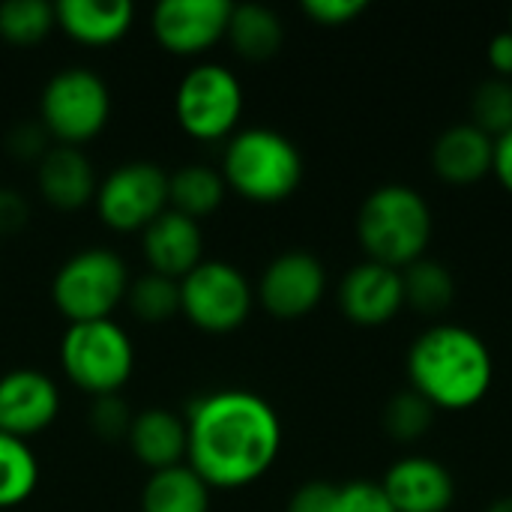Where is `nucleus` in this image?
Wrapping results in <instances>:
<instances>
[{
    "label": "nucleus",
    "instance_id": "nucleus-1",
    "mask_svg": "<svg viewBox=\"0 0 512 512\" xmlns=\"http://www.w3.org/2000/svg\"><path fill=\"white\" fill-rule=\"evenodd\" d=\"M186 465L210 489L258 483L282 450V423L267 399L249 390L201 396L186 414Z\"/></svg>",
    "mask_w": 512,
    "mask_h": 512
},
{
    "label": "nucleus",
    "instance_id": "nucleus-2",
    "mask_svg": "<svg viewBox=\"0 0 512 512\" xmlns=\"http://www.w3.org/2000/svg\"><path fill=\"white\" fill-rule=\"evenodd\" d=\"M408 381L432 408L468 411L492 390L495 360L480 333L462 324H435L408 351Z\"/></svg>",
    "mask_w": 512,
    "mask_h": 512
},
{
    "label": "nucleus",
    "instance_id": "nucleus-3",
    "mask_svg": "<svg viewBox=\"0 0 512 512\" xmlns=\"http://www.w3.org/2000/svg\"><path fill=\"white\" fill-rule=\"evenodd\" d=\"M357 237L369 261L405 270L408 264L426 258L432 240V210L414 186H378L360 204Z\"/></svg>",
    "mask_w": 512,
    "mask_h": 512
},
{
    "label": "nucleus",
    "instance_id": "nucleus-4",
    "mask_svg": "<svg viewBox=\"0 0 512 512\" xmlns=\"http://www.w3.org/2000/svg\"><path fill=\"white\" fill-rule=\"evenodd\" d=\"M222 180L246 201L276 204L297 192L303 180V156L297 144L276 129H240L225 144Z\"/></svg>",
    "mask_w": 512,
    "mask_h": 512
},
{
    "label": "nucleus",
    "instance_id": "nucleus-5",
    "mask_svg": "<svg viewBox=\"0 0 512 512\" xmlns=\"http://www.w3.org/2000/svg\"><path fill=\"white\" fill-rule=\"evenodd\" d=\"M60 366L78 390L96 399L117 396L135 369V348L114 318L81 321L60 339Z\"/></svg>",
    "mask_w": 512,
    "mask_h": 512
},
{
    "label": "nucleus",
    "instance_id": "nucleus-6",
    "mask_svg": "<svg viewBox=\"0 0 512 512\" xmlns=\"http://www.w3.org/2000/svg\"><path fill=\"white\" fill-rule=\"evenodd\" d=\"M129 273L111 249H81L66 258L51 282V300L69 324L105 321L126 300Z\"/></svg>",
    "mask_w": 512,
    "mask_h": 512
},
{
    "label": "nucleus",
    "instance_id": "nucleus-7",
    "mask_svg": "<svg viewBox=\"0 0 512 512\" xmlns=\"http://www.w3.org/2000/svg\"><path fill=\"white\" fill-rule=\"evenodd\" d=\"M111 117L108 84L87 66H66L48 78L39 96L42 129L66 147L96 138Z\"/></svg>",
    "mask_w": 512,
    "mask_h": 512
},
{
    "label": "nucleus",
    "instance_id": "nucleus-8",
    "mask_svg": "<svg viewBox=\"0 0 512 512\" xmlns=\"http://www.w3.org/2000/svg\"><path fill=\"white\" fill-rule=\"evenodd\" d=\"M174 114L180 129L198 141L228 138L243 114V84L222 63H198L177 84Z\"/></svg>",
    "mask_w": 512,
    "mask_h": 512
},
{
    "label": "nucleus",
    "instance_id": "nucleus-9",
    "mask_svg": "<svg viewBox=\"0 0 512 512\" xmlns=\"http://www.w3.org/2000/svg\"><path fill=\"white\" fill-rule=\"evenodd\" d=\"M249 279L228 261H201L180 279V312L204 333H231L252 312Z\"/></svg>",
    "mask_w": 512,
    "mask_h": 512
},
{
    "label": "nucleus",
    "instance_id": "nucleus-10",
    "mask_svg": "<svg viewBox=\"0 0 512 512\" xmlns=\"http://www.w3.org/2000/svg\"><path fill=\"white\" fill-rule=\"evenodd\" d=\"M99 219L114 231H144L168 210V174L156 162L117 165L96 189Z\"/></svg>",
    "mask_w": 512,
    "mask_h": 512
},
{
    "label": "nucleus",
    "instance_id": "nucleus-11",
    "mask_svg": "<svg viewBox=\"0 0 512 512\" xmlns=\"http://www.w3.org/2000/svg\"><path fill=\"white\" fill-rule=\"evenodd\" d=\"M327 291V270L312 252H282L267 264L258 282L261 306L279 321H297L315 312Z\"/></svg>",
    "mask_w": 512,
    "mask_h": 512
},
{
    "label": "nucleus",
    "instance_id": "nucleus-12",
    "mask_svg": "<svg viewBox=\"0 0 512 512\" xmlns=\"http://www.w3.org/2000/svg\"><path fill=\"white\" fill-rule=\"evenodd\" d=\"M231 9L228 0H162L150 15V27L165 51L192 57L225 39Z\"/></svg>",
    "mask_w": 512,
    "mask_h": 512
},
{
    "label": "nucleus",
    "instance_id": "nucleus-13",
    "mask_svg": "<svg viewBox=\"0 0 512 512\" xmlns=\"http://www.w3.org/2000/svg\"><path fill=\"white\" fill-rule=\"evenodd\" d=\"M60 414L57 384L36 369H12L0 375V432L21 441L45 432Z\"/></svg>",
    "mask_w": 512,
    "mask_h": 512
},
{
    "label": "nucleus",
    "instance_id": "nucleus-14",
    "mask_svg": "<svg viewBox=\"0 0 512 512\" xmlns=\"http://www.w3.org/2000/svg\"><path fill=\"white\" fill-rule=\"evenodd\" d=\"M339 306L345 318L360 327H381L393 321L405 306L402 270L378 261L351 267L339 282Z\"/></svg>",
    "mask_w": 512,
    "mask_h": 512
},
{
    "label": "nucleus",
    "instance_id": "nucleus-15",
    "mask_svg": "<svg viewBox=\"0 0 512 512\" xmlns=\"http://www.w3.org/2000/svg\"><path fill=\"white\" fill-rule=\"evenodd\" d=\"M381 489L396 512H447L456 498L453 474L429 456H408L390 465Z\"/></svg>",
    "mask_w": 512,
    "mask_h": 512
},
{
    "label": "nucleus",
    "instance_id": "nucleus-16",
    "mask_svg": "<svg viewBox=\"0 0 512 512\" xmlns=\"http://www.w3.org/2000/svg\"><path fill=\"white\" fill-rule=\"evenodd\" d=\"M144 258L150 264V273L168 276V279H183L192 273L204 258V240H201V225L177 210H165L144 228L141 240Z\"/></svg>",
    "mask_w": 512,
    "mask_h": 512
},
{
    "label": "nucleus",
    "instance_id": "nucleus-17",
    "mask_svg": "<svg viewBox=\"0 0 512 512\" xmlns=\"http://www.w3.org/2000/svg\"><path fill=\"white\" fill-rule=\"evenodd\" d=\"M36 186L57 210H78L96 198V171L78 147H48L36 168Z\"/></svg>",
    "mask_w": 512,
    "mask_h": 512
},
{
    "label": "nucleus",
    "instance_id": "nucleus-18",
    "mask_svg": "<svg viewBox=\"0 0 512 512\" xmlns=\"http://www.w3.org/2000/svg\"><path fill=\"white\" fill-rule=\"evenodd\" d=\"M492 156L495 138L480 132L474 123H459L438 135L432 147V168L441 180L468 186L492 171Z\"/></svg>",
    "mask_w": 512,
    "mask_h": 512
},
{
    "label": "nucleus",
    "instance_id": "nucleus-19",
    "mask_svg": "<svg viewBox=\"0 0 512 512\" xmlns=\"http://www.w3.org/2000/svg\"><path fill=\"white\" fill-rule=\"evenodd\" d=\"M57 27L81 45H111L135 21L129 0H60L54 3Z\"/></svg>",
    "mask_w": 512,
    "mask_h": 512
},
{
    "label": "nucleus",
    "instance_id": "nucleus-20",
    "mask_svg": "<svg viewBox=\"0 0 512 512\" xmlns=\"http://www.w3.org/2000/svg\"><path fill=\"white\" fill-rule=\"evenodd\" d=\"M126 438H129L132 456L150 471L186 465V450H189L186 420H180L171 411L150 408V411L135 414Z\"/></svg>",
    "mask_w": 512,
    "mask_h": 512
},
{
    "label": "nucleus",
    "instance_id": "nucleus-21",
    "mask_svg": "<svg viewBox=\"0 0 512 512\" xmlns=\"http://www.w3.org/2000/svg\"><path fill=\"white\" fill-rule=\"evenodd\" d=\"M141 512H210V486L189 465L153 471L141 489Z\"/></svg>",
    "mask_w": 512,
    "mask_h": 512
},
{
    "label": "nucleus",
    "instance_id": "nucleus-22",
    "mask_svg": "<svg viewBox=\"0 0 512 512\" xmlns=\"http://www.w3.org/2000/svg\"><path fill=\"white\" fill-rule=\"evenodd\" d=\"M225 39L246 60H267L282 48L285 27L282 18L261 3H240L231 9Z\"/></svg>",
    "mask_w": 512,
    "mask_h": 512
},
{
    "label": "nucleus",
    "instance_id": "nucleus-23",
    "mask_svg": "<svg viewBox=\"0 0 512 512\" xmlns=\"http://www.w3.org/2000/svg\"><path fill=\"white\" fill-rule=\"evenodd\" d=\"M225 189L222 171L210 165H183L168 177V207L198 222L222 204Z\"/></svg>",
    "mask_w": 512,
    "mask_h": 512
},
{
    "label": "nucleus",
    "instance_id": "nucleus-24",
    "mask_svg": "<svg viewBox=\"0 0 512 512\" xmlns=\"http://www.w3.org/2000/svg\"><path fill=\"white\" fill-rule=\"evenodd\" d=\"M402 285H405V306H411L420 315H441L450 309L456 297V282L453 273L432 258H420L402 270Z\"/></svg>",
    "mask_w": 512,
    "mask_h": 512
},
{
    "label": "nucleus",
    "instance_id": "nucleus-25",
    "mask_svg": "<svg viewBox=\"0 0 512 512\" xmlns=\"http://www.w3.org/2000/svg\"><path fill=\"white\" fill-rule=\"evenodd\" d=\"M39 483V462L27 441L0 432V510L21 507Z\"/></svg>",
    "mask_w": 512,
    "mask_h": 512
},
{
    "label": "nucleus",
    "instance_id": "nucleus-26",
    "mask_svg": "<svg viewBox=\"0 0 512 512\" xmlns=\"http://www.w3.org/2000/svg\"><path fill=\"white\" fill-rule=\"evenodd\" d=\"M57 27L54 6L45 0H6L0 3V36L12 45H36Z\"/></svg>",
    "mask_w": 512,
    "mask_h": 512
},
{
    "label": "nucleus",
    "instance_id": "nucleus-27",
    "mask_svg": "<svg viewBox=\"0 0 512 512\" xmlns=\"http://www.w3.org/2000/svg\"><path fill=\"white\" fill-rule=\"evenodd\" d=\"M126 300L141 321L159 324L180 312V282L159 276V273H147V276L129 282Z\"/></svg>",
    "mask_w": 512,
    "mask_h": 512
},
{
    "label": "nucleus",
    "instance_id": "nucleus-28",
    "mask_svg": "<svg viewBox=\"0 0 512 512\" xmlns=\"http://www.w3.org/2000/svg\"><path fill=\"white\" fill-rule=\"evenodd\" d=\"M471 123L489 138H501L512 129V81H483L471 102Z\"/></svg>",
    "mask_w": 512,
    "mask_h": 512
},
{
    "label": "nucleus",
    "instance_id": "nucleus-29",
    "mask_svg": "<svg viewBox=\"0 0 512 512\" xmlns=\"http://www.w3.org/2000/svg\"><path fill=\"white\" fill-rule=\"evenodd\" d=\"M432 420H435V408L423 396H417L414 390L393 396L387 411H384V429L399 444L420 441L432 429Z\"/></svg>",
    "mask_w": 512,
    "mask_h": 512
},
{
    "label": "nucleus",
    "instance_id": "nucleus-30",
    "mask_svg": "<svg viewBox=\"0 0 512 512\" xmlns=\"http://www.w3.org/2000/svg\"><path fill=\"white\" fill-rule=\"evenodd\" d=\"M333 512H396L387 501L381 483L369 480H354L348 486H339L336 495V510Z\"/></svg>",
    "mask_w": 512,
    "mask_h": 512
},
{
    "label": "nucleus",
    "instance_id": "nucleus-31",
    "mask_svg": "<svg viewBox=\"0 0 512 512\" xmlns=\"http://www.w3.org/2000/svg\"><path fill=\"white\" fill-rule=\"evenodd\" d=\"M90 426L99 438H123V435H129L132 414L126 411V405L117 396H102V399H96V405L90 411Z\"/></svg>",
    "mask_w": 512,
    "mask_h": 512
},
{
    "label": "nucleus",
    "instance_id": "nucleus-32",
    "mask_svg": "<svg viewBox=\"0 0 512 512\" xmlns=\"http://www.w3.org/2000/svg\"><path fill=\"white\" fill-rule=\"evenodd\" d=\"M369 9L366 0H306L303 12L324 27H339V24H351L354 18H360Z\"/></svg>",
    "mask_w": 512,
    "mask_h": 512
},
{
    "label": "nucleus",
    "instance_id": "nucleus-33",
    "mask_svg": "<svg viewBox=\"0 0 512 512\" xmlns=\"http://www.w3.org/2000/svg\"><path fill=\"white\" fill-rule=\"evenodd\" d=\"M336 495H339V486H330V483H306L294 492L288 512H333L336 510Z\"/></svg>",
    "mask_w": 512,
    "mask_h": 512
},
{
    "label": "nucleus",
    "instance_id": "nucleus-34",
    "mask_svg": "<svg viewBox=\"0 0 512 512\" xmlns=\"http://www.w3.org/2000/svg\"><path fill=\"white\" fill-rule=\"evenodd\" d=\"M27 201L9 189V186H0V237H9L15 231H21L27 225Z\"/></svg>",
    "mask_w": 512,
    "mask_h": 512
},
{
    "label": "nucleus",
    "instance_id": "nucleus-35",
    "mask_svg": "<svg viewBox=\"0 0 512 512\" xmlns=\"http://www.w3.org/2000/svg\"><path fill=\"white\" fill-rule=\"evenodd\" d=\"M492 174L498 183L512 195V129L507 135L495 138V156H492Z\"/></svg>",
    "mask_w": 512,
    "mask_h": 512
},
{
    "label": "nucleus",
    "instance_id": "nucleus-36",
    "mask_svg": "<svg viewBox=\"0 0 512 512\" xmlns=\"http://www.w3.org/2000/svg\"><path fill=\"white\" fill-rule=\"evenodd\" d=\"M486 57H489L492 69H498L501 75H507L512 81V30H504V33L492 36Z\"/></svg>",
    "mask_w": 512,
    "mask_h": 512
},
{
    "label": "nucleus",
    "instance_id": "nucleus-37",
    "mask_svg": "<svg viewBox=\"0 0 512 512\" xmlns=\"http://www.w3.org/2000/svg\"><path fill=\"white\" fill-rule=\"evenodd\" d=\"M486 512H512V495H504V498H498V501H492Z\"/></svg>",
    "mask_w": 512,
    "mask_h": 512
},
{
    "label": "nucleus",
    "instance_id": "nucleus-38",
    "mask_svg": "<svg viewBox=\"0 0 512 512\" xmlns=\"http://www.w3.org/2000/svg\"><path fill=\"white\" fill-rule=\"evenodd\" d=\"M510 30H512V15H510Z\"/></svg>",
    "mask_w": 512,
    "mask_h": 512
}]
</instances>
